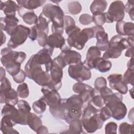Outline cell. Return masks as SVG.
Wrapping results in <instances>:
<instances>
[{
    "label": "cell",
    "instance_id": "obj_47",
    "mask_svg": "<svg viewBox=\"0 0 134 134\" xmlns=\"http://www.w3.org/2000/svg\"><path fill=\"white\" fill-rule=\"evenodd\" d=\"M117 125L116 122L111 121L108 122L105 127V133H117Z\"/></svg>",
    "mask_w": 134,
    "mask_h": 134
},
{
    "label": "cell",
    "instance_id": "obj_58",
    "mask_svg": "<svg viewBox=\"0 0 134 134\" xmlns=\"http://www.w3.org/2000/svg\"><path fill=\"white\" fill-rule=\"evenodd\" d=\"M1 35H2V40H1V45H2L6 41V36L5 34L3 33V30H1Z\"/></svg>",
    "mask_w": 134,
    "mask_h": 134
},
{
    "label": "cell",
    "instance_id": "obj_27",
    "mask_svg": "<svg viewBox=\"0 0 134 134\" xmlns=\"http://www.w3.org/2000/svg\"><path fill=\"white\" fill-rule=\"evenodd\" d=\"M2 116H7L9 117L16 124H19V113L18 109H16L15 106L9 104H5L1 111Z\"/></svg>",
    "mask_w": 134,
    "mask_h": 134
},
{
    "label": "cell",
    "instance_id": "obj_18",
    "mask_svg": "<svg viewBox=\"0 0 134 134\" xmlns=\"http://www.w3.org/2000/svg\"><path fill=\"white\" fill-rule=\"evenodd\" d=\"M18 22L19 19L15 16H6L5 17H1V29L5 31L8 35L11 36L18 26Z\"/></svg>",
    "mask_w": 134,
    "mask_h": 134
},
{
    "label": "cell",
    "instance_id": "obj_43",
    "mask_svg": "<svg viewBox=\"0 0 134 134\" xmlns=\"http://www.w3.org/2000/svg\"><path fill=\"white\" fill-rule=\"evenodd\" d=\"M99 115L100 118L104 122L111 117V111L107 106H105L100 108Z\"/></svg>",
    "mask_w": 134,
    "mask_h": 134
},
{
    "label": "cell",
    "instance_id": "obj_44",
    "mask_svg": "<svg viewBox=\"0 0 134 134\" xmlns=\"http://www.w3.org/2000/svg\"><path fill=\"white\" fill-rule=\"evenodd\" d=\"M18 109L23 113L29 114L31 111V107L29 103L24 100H19L17 103Z\"/></svg>",
    "mask_w": 134,
    "mask_h": 134
},
{
    "label": "cell",
    "instance_id": "obj_31",
    "mask_svg": "<svg viewBox=\"0 0 134 134\" xmlns=\"http://www.w3.org/2000/svg\"><path fill=\"white\" fill-rule=\"evenodd\" d=\"M50 22L51 21L41 13L38 16V21L35 25V26L37 30L45 32L48 34L49 32L48 25Z\"/></svg>",
    "mask_w": 134,
    "mask_h": 134
},
{
    "label": "cell",
    "instance_id": "obj_39",
    "mask_svg": "<svg viewBox=\"0 0 134 134\" xmlns=\"http://www.w3.org/2000/svg\"><path fill=\"white\" fill-rule=\"evenodd\" d=\"M96 90V89H95ZM91 102L96 108H100L105 105L104 100L103 98L100 95L98 91L96 90L95 93L92 97Z\"/></svg>",
    "mask_w": 134,
    "mask_h": 134
},
{
    "label": "cell",
    "instance_id": "obj_7",
    "mask_svg": "<svg viewBox=\"0 0 134 134\" xmlns=\"http://www.w3.org/2000/svg\"><path fill=\"white\" fill-rule=\"evenodd\" d=\"M30 28L23 25H18L17 28L10 36L7 43V47L14 49L23 44L29 37Z\"/></svg>",
    "mask_w": 134,
    "mask_h": 134
},
{
    "label": "cell",
    "instance_id": "obj_37",
    "mask_svg": "<svg viewBox=\"0 0 134 134\" xmlns=\"http://www.w3.org/2000/svg\"><path fill=\"white\" fill-rule=\"evenodd\" d=\"M17 93L19 97L22 98H27L29 94V91L27 83H22L20 84L17 87Z\"/></svg>",
    "mask_w": 134,
    "mask_h": 134
},
{
    "label": "cell",
    "instance_id": "obj_15",
    "mask_svg": "<svg viewBox=\"0 0 134 134\" xmlns=\"http://www.w3.org/2000/svg\"><path fill=\"white\" fill-rule=\"evenodd\" d=\"M109 86L111 88L117 91L121 94H126L128 92L127 84L122 79V75L120 74H111L107 77Z\"/></svg>",
    "mask_w": 134,
    "mask_h": 134
},
{
    "label": "cell",
    "instance_id": "obj_40",
    "mask_svg": "<svg viewBox=\"0 0 134 134\" xmlns=\"http://www.w3.org/2000/svg\"><path fill=\"white\" fill-rule=\"evenodd\" d=\"M134 70L132 69L128 68L122 76V79L125 83L127 84H130L132 86L134 85Z\"/></svg>",
    "mask_w": 134,
    "mask_h": 134
},
{
    "label": "cell",
    "instance_id": "obj_2",
    "mask_svg": "<svg viewBox=\"0 0 134 134\" xmlns=\"http://www.w3.org/2000/svg\"><path fill=\"white\" fill-rule=\"evenodd\" d=\"M25 71L28 78L34 81L42 87L47 86L51 81L49 72L42 69V65L37 61L35 54L32 55L26 63Z\"/></svg>",
    "mask_w": 134,
    "mask_h": 134
},
{
    "label": "cell",
    "instance_id": "obj_28",
    "mask_svg": "<svg viewBox=\"0 0 134 134\" xmlns=\"http://www.w3.org/2000/svg\"><path fill=\"white\" fill-rule=\"evenodd\" d=\"M18 5L26 9L33 10L45 3L44 0H20L17 1Z\"/></svg>",
    "mask_w": 134,
    "mask_h": 134
},
{
    "label": "cell",
    "instance_id": "obj_25",
    "mask_svg": "<svg viewBox=\"0 0 134 134\" xmlns=\"http://www.w3.org/2000/svg\"><path fill=\"white\" fill-rule=\"evenodd\" d=\"M18 13L23 18V21L28 25H36L38 21V17L35 13L34 10H27L20 6V8L18 11Z\"/></svg>",
    "mask_w": 134,
    "mask_h": 134
},
{
    "label": "cell",
    "instance_id": "obj_57",
    "mask_svg": "<svg viewBox=\"0 0 134 134\" xmlns=\"http://www.w3.org/2000/svg\"><path fill=\"white\" fill-rule=\"evenodd\" d=\"M5 77V69L1 66V75H0V80L3 79Z\"/></svg>",
    "mask_w": 134,
    "mask_h": 134
},
{
    "label": "cell",
    "instance_id": "obj_56",
    "mask_svg": "<svg viewBox=\"0 0 134 134\" xmlns=\"http://www.w3.org/2000/svg\"><path fill=\"white\" fill-rule=\"evenodd\" d=\"M133 58H131L130 60L128 61L127 63V68L129 69H133L134 65H133Z\"/></svg>",
    "mask_w": 134,
    "mask_h": 134
},
{
    "label": "cell",
    "instance_id": "obj_26",
    "mask_svg": "<svg viewBox=\"0 0 134 134\" xmlns=\"http://www.w3.org/2000/svg\"><path fill=\"white\" fill-rule=\"evenodd\" d=\"M16 125L15 122L8 116H3L1 123V130L4 134L19 133V132L13 128Z\"/></svg>",
    "mask_w": 134,
    "mask_h": 134
},
{
    "label": "cell",
    "instance_id": "obj_41",
    "mask_svg": "<svg viewBox=\"0 0 134 134\" xmlns=\"http://www.w3.org/2000/svg\"><path fill=\"white\" fill-rule=\"evenodd\" d=\"M133 130V124H129L127 122H122L119 126L118 133L119 134L132 133Z\"/></svg>",
    "mask_w": 134,
    "mask_h": 134
},
{
    "label": "cell",
    "instance_id": "obj_35",
    "mask_svg": "<svg viewBox=\"0 0 134 134\" xmlns=\"http://www.w3.org/2000/svg\"><path fill=\"white\" fill-rule=\"evenodd\" d=\"M93 22L96 26H102L106 23V13L96 12L93 14L92 16Z\"/></svg>",
    "mask_w": 134,
    "mask_h": 134
},
{
    "label": "cell",
    "instance_id": "obj_22",
    "mask_svg": "<svg viewBox=\"0 0 134 134\" xmlns=\"http://www.w3.org/2000/svg\"><path fill=\"white\" fill-rule=\"evenodd\" d=\"M95 38L96 39V47L102 51H106L109 47V40L107 34L105 31L104 28L97 31Z\"/></svg>",
    "mask_w": 134,
    "mask_h": 134
},
{
    "label": "cell",
    "instance_id": "obj_32",
    "mask_svg": "<svg viewBox=\"0 0 134 134\" xmlns=\"http://www.w3.org/2000/svg\"><path fill=\"white\" fill-rule=\"evenodd\" d=\"M107 2L103 0H95L90 5V10L92 14L96 12L103 13L106 9Z\"/></svg>",
    "mask_w": 134,
    "mask_h": 134
},
{
    "label": "cell",
    "instance_id": "obj_4",
    "mask_svg": "<svg viewBox=\"0 0 134 134\" xmlns=\"http://www.w3.org/2000/svg\"><path fill=\"white\" fill-rule=\"evenodd\" d=\"M84 102L78 94H73L68 98H65V121L69 124L75 119H81Z\"/></svg>",
    "mask_w": 134,
    "mask_h": 134
},
{
    "label": "cell",
    "instance_id": "obj_19",
    "mask_svg": "<svg viewBox=\"0 0 134 134\" xmlns=\"http://www.w3.org/2000/svg\"><path fill=\"white\" fill-rule=\"evenodd\" d=\"M101 57V51L96 47L92 46L88 49L84 64L90 69H95L98 60Z\"/></svg>",
    "mask_w": 134,
    "mask_h": 134
},
{
    "label": "cell",
    "instance_id": "obj_16",
    "mask_svg": "<svg viewBox=\"0 0 134 134\" xmlns=\"http://www.w3.org/2000/svg\"><path fill=\"white\" fill-rule=\"evenodd\" d=\"M122 51L119 43V38L117 37H113L109 41V47L105 51L102 58L105 59H116L121 55Z\"/></svg>",
    "mask_w": 134,
    "mask_h": 134
},
{
    "label": "cell",
    "instance_id": "obj_3",
    "mask_svg": "<svg viewBox=\"0 0 134 134\" xmlns=\"http://www.w3.org/2000/svg\"><path fill=\"white\" fill-rule=\"evenodd\" d=\"M42 14L52 23L51 30L52 33L62 35L64 32V13L58 5L47 4L42 8Z\"/></svg>",
    "mask_w": 134,
    "mask_h": 134
},
{
    "label": "cell",
    "instance_id": "obj_13",
    "mask_svg": "<svg viewBox=\"0 0 134 134\" xmlns=\"http://www.w3.org/2000/svg\"><path fill=\"white\" fill-rule=\"evenodd\" d=\"M41 91L43 94L41 98L49 106V108H55L61 103L62 98L58 91L51 90L45 86L42 87Z\"/></svg>",
    "mask_w": 134,
    "mask_h": 134
},
{
    "label": "cell",
    "instance_id": "obj_51",
    "mask_svg": "<svg viewBox=\"0 0 134 134\" xmlns=\"http://www.w3.org/2000/svg\"><path fill=\"white\" fill-rule=\"evenodd\" d=\"M98 92L100 95L103 98L104 100L105 98H106L107 97H108V96L113 93V91L110 88H108L107 86L100 90L98 91Z\"/></svg>",
    "mask_w": 134,
    "mask_h": 134
},
{
    "label": "cell",
    "instance_id": "obj_9",
    "mask_svg": "<svg viewBox=\"0 0 134 134\" xmlns=\"http://www.w3.org/2000/svg\"><path fill=\"white\" fill-rule=\"evenodd\" d=\"M83 130L86 133H93L102 128L104 121L99 117V113L90 116L81 118Z\"/></svg>",
    "mask_w": 134,
    "mask_h": 134
},
{
    "label": "cell",
    "instance_id": "obj_21",
    "mask_svg": "<svg viewBox=\"0 0 134 134\" xmlns=\"http://www.w3.org/2000/svg\"><path fill=\"white\" fill-rule=\"evenodd\" d=\"M1 103H5L15 106L17 104L18 100V95L17 91L13 88H10L4 92H0Z\"/></svg>",
    "mask_w": 134,
    "mask_h": 134
},
{
    "label": "cell",
    "instance_id": "obj_8",
    "mask_svg": "<svg viewBox=\"0 0 134 134\" xmlns=\"http://www.w3.org/2000/svg\"><path fill=\"white\" fill-rule=\"evenodd\" d=\"M125 4L121 1H115L112 2L106 12V23H113L114 21L123 20L125 17Z\"/></svg>",
    "mask_w": 134,
    "mask_h": 134
},
{
    "label": "cell",
    "instance_id": "obj_55",
    "mask_svg": "<svg viewBox=\"0 0 134 134\" xmlns=\"http://www.w3.org/2000/svg\"><path fill=\"white\" fill-rule=\"evenodd\" d=\"M128 119L132 122H133V108H132L131 109L129 112Z\"/></svg>",
    "mask_w": 134,
    "mask_h": 134
},
{
    "label": "cell",
    "instance_id": "obj_38",
    "mask_svg": "<svg viewBox=\"0 0 134 134\" xmlns=\"http://www.w3.org/2000/svg\"><path fill=\"white\" fill-rule=\"evenodd\" d=\"M68 10L72 15H77L82 10V6L77 1H73L68 4Z\"/></svg>",
    "mask_w": 134,
    "mask_h": 134
},
{
    "label": "cell",
    "instance_id": "obj_20",
    "mask_svg": "<svg viewBox=\"0 0 134 134\" xmlns=\"http://www.w3.org/2000/svg\"><path fill=\"white\" fill-rule=\"evenodd\" d=\"M134 24L132 22H125L124 20L116 22V30L120 36L133 37Z\"/></svg>",
    "mask_w": 134,
    "mask_h": 134
},
{
    "label": "cell",
    "instance_id": "obj_45",
    "mask_svg": "<svg viewBox=\"0 0 134 134\" xmlns=\"http://www.w3.org/2000/svg\"><path fill=\"white\" fill-rule=\"evenodd\" d=\"M107 86L106 80L102 76L98 77L96 79L94 82V88L97 91Z\"/></svg>",
    "mask_w": 134,
    "mask_h": 134
},
{
    "label": "cell",
    "instance_id": "obj_52",
    "mask_svg": "<svg viewBox=\"0 0 134 134\" xmlns=\"http://www.w3.org/2000/svg\"><path fill=\"white\" fill-rule=\"evenodd\" d=\"M37 30L35 25L32 26L30 28V32L28 37L31 41H34L37 39Z\"/></svg>",
    "mask_w": 134,
    "mask_h": 134
},
{
    "label": "cell",
    "instance_id": "obj_48",
    "mask_svg": "<svg viewBox=\"0 0 134 134\" xmlns=\"http://www.w3.org/2000/svg\"><path fill=\"white\" fill-rule=\"evenodd\" d=\"M27 75L26 72L23 70L20 69L19 72L17 73L16 75L13 76L12 77L16 83L20 84L23 83Z\"/></svg>",
    "mask_w": 134,
    "mask_h": 134
},
{
    "label": "cell",
    "instance_id": "obj_24",
    "mask_svg": "<svg viewBox=\"0 0 134 134\" xmlns=\"http://www.w3.org/2000/svg\"><path fill=\"white\" fill-rule=\"evenodd\" d=\"M20 6L13 1L8 0L5 2L1 1L0 9L3 11L6 16H16V12L18 11Z\"/></svg>",
    "mask_w": 134,
    "mask_h": 134
},
{
    "label": "cell",
    "instance_id": "obj_23",
    "mask_svg": "<svg viewBox=\"0 0 134 134\" xmlns=\"http://www.w3.org/2000/svg\"><path fill=\"white\" fill-rule=\"evenodd\" d=\"M52 48H59L61 50L65 46V39L62 35L52 33L48 37L47 44Z\"/></svg>",
    "mask_w": 134,
    "mask_h": 134
},
{
    "label": "cell",
    "instance_id": "obj_33",
    "mask_svg": "<svg viewBox=\"0 0 134 134\" xmlns=\"http://www.w3.org/2000/svg\"><path fill=\"white\" fill-rule=\"evenodd\" d=\"M111 66L112 63L111 61L100 57L98 60L95 69L99 71L100 72L105 73L109 71L111 68Z\"/></svg>",
    "mask_w": 134,
    "mask_h": 134
},
{
    "label": "cell",
    "instance_id": "obj_53",
    "mask_svg": "<svg viewBox=\"0 0 134 134\" xmlns=\"http://www.w3.org/2000/svg\"><path fill=\"white\" fill-rule=\"evenodd\" d=\"M36 133H39V134L48 133V128L42 125L38 129V130L36 131Z\"/></svg>",
    "mask_w": 134,
    "mask_h": 134
},
{
    "label": "cell",
    "instance_id": "obj_6",
    "mask_svg": "<svg viewBox=\"0 0 134 134\" xmlns=\"http://www.w3.org/2000/svg\"><path fill=\"white\" fill-rule=\"evenodd\" d=\"M67 42L70 48L74 47L77 50H82L85 47V43L90 39L87 34L83 29L76 26L68 35Z\"/></svg>",
    "mask_w": 134,
    "mask_h": 134
},
{
    "label": "cell",
    "instance_id": "obj_30",
    "mask_svg": "<svg viewBox=\"0 0 134 134\" xmlns=\"http://www.w3.org/2000/svg\"><path fill=\"white\" fill-rule=\"evenodd\" d=\"M64 133H84L82 122L80 119H75L72 120L69 124V129Z\"/></svg>",
    "mask_w": 134,
    "mask_h": 134
},
{
    "label": "cell",
    "instance_id": "obj_14",
    "mask_svg": "<svg viewBox=\"0 0 134 134\" xmlns=\"http://www.w3.org/2000/svg\"><path fill=\"white\" fill-rule=\"evenodd\" d=\"M105 105L110 109L111 117L116 120H120L124 119L127 114V107L121 100L108 102Z\"/></svg>",
    "mask_w": 134,
    "mask_h": 134
},
{
    "label": "cell",
    "instance_id": "obj_12",
    "mask_svg": "<svg viewBox=\"0 0 134 134\" xmlns=\"http://www.w3.org/2000/svg\"><path fill=\"white\" fill-rule=\"evenodd\" d=\"M54 49L46 45L42 49L40 50L36 54L37 61L41 65H44V70L49 72L52 66L53 60L51 58Z\"/></svg>",
    "mask_w": 134,
    "mask_h": 134
},
{
    "label": "cell",
    "instance_id": "obj_10",
    "mask_svg": "<svg viewBox=\"0 0 134 134\" xmlns=\"http://www.w3.org/2000/svg\"><path fill=\"white\" fill-rule=\"evenodd\" d=\"M51 81L45 87L53 91H59L62 86L63 69L53 61L52 66L50 70Z\"/></svg>",
    "mask_w": 134,
    "mask_h": 134
},
{
    "label": "cell",
    "instance_id": "obj_34",
    "mask_svg": "<svg viewBox=\"0 0 134 134\" xmlns=\"http://www.w3.org/2000/svg\"><path fill=\"white\" fill-rule=\"evenodd\" d=\"M47 107V104L46 102L41 98L34 102L32 105V108L34 112L37 114H43L46 109Z\"/></svg>",
    "mask_w": 134,
    "mask_h": 134
},
{
    "label": "cell",
    "instance_id": "obj_46",
    "mask_svg": "<svg viewBox=\"0 0 134 134\" xmlns=\"http://www.w3.org/2000/svg\"><path fill=\"white\" fill-rule=\"evenodd\" d=\"M127 13L132 20L134 18V1H128L125 5V12Z\"/></svg>",
    "mask_w": 134,
    "mask_h": 134
},
{
    "label": "cell",
    "instance_id": "obj_59",
    "mask_svg": "<svg viewBox=\"0 0 134 134\" xmlns=\"http://www.w3.org/2000/svg\"><path fill=\"white\" fill-rule=\"evenodd\" d=\"M133 88H132L131 90H129V93L130 94V95H131L132 98H133Z\"/></svg>",
    "mask_w": 134,
    "mask_h": 134
},
{
    "label": "cell",
    "instance_id": "obj_11",
    "mask_svg": "<svg viewBox=\"0 0 134 134\" xmlns=\"http://www.w3.org/2000/svg\"><path fill=\"white\" fill-rule=\"evenodd\" d=\"M72 90L81 97L84 103L90 102L96 92L95 88L83 82L75 83L73 85Z\"/></svg>",
    "mask_w": 134,
    "mask_h": 134
},
{
    "label": "cell",
    "instance_id": "obj_50",
    "mask_svg": "<svg viewBox=\"0 0 134 134\" xmlns=\"http://www.w3.org/2000/svg\"><path fill=\"white\" fill-rule=\"evenodd\" d=\"M0 92H4L12 88L11 83L9 80L6 77L3 79L0 80Z\"/></svg>",
    "mask_w": 134,
    "mask_h": 134
},
{
    "label": "cell",
    "instance_id": "obj_17",
    "mask_svg": "<svg viewBox=\"0 0 134 134\" xmlns=\"http://www.w3.org/2000/svg\"><path fill=\"white\" fill-rule=\"evenodd\" d=\"M59 55L62 58L66 65L76 64L82 61L81 54L76 51L71 50L66 46L61 50Z\"/></svg>",
    "mask_w": 134,
    "mask_h": 134
},
{
    "label": "cell",
    "instance_id": "obj_49",
    "mask_svg": "<svg viewBox=\"0 0 134 134\" xmlns=\"http://www.w3.org/2000/svg\"><path fill=\"white\" fill-rule=\"evenodd\" d=\"M79 21L83 25H89L93 22L92 16L88 14H83L80 16Z\"/></svg>",
    "mask_w": 134,
    "mask_h": 134
},
{
    "label": "cell",
    "instance_id": "obj_42",
    "mask_svg": "<svg viewBox=\"0 0 134 134\" xmlns=\"http://www.w3.org/2000/svg\"><path fill=\"white\" fill-rule=\"evenodd\" d=\"M36 40L40 46L44 47L47 44L48 34L45 32L37 30V37Z\"/></svg>",
    "mask_w": 134,
    "mask_h": 134
},
{
    "label": "cell",
    "instance_id": "obj_36",
    "mask_svg": "<svg viewBox=\"0 0 134 134\" xmlns=\"http://www.w3.org/2000/svg\"><path fill=\"white\" fill-rule=\"evenodd\" d=\"M64 24L65 33L68 35L72 30H73L75 27V22L74 19L69 15L64 16Z\"/></svg>",
    "mask_w": 134,
    "mask_h": 134
},
{
    "label": "cell",
    "instance_id": "obj_5",
    "mask_svg": "<svg viewBox=\"0 0 134 134\" xmlns=\"http://www.w3.org/2000/svg\"><path fill=\"white\" fill-rule=\"evenodd\" d=\"M91 69L81 61L76 64H70L68 68V74L72 79L77 82H83L89 80L91 78Z\"/></svg>",
    "mask_w": 134,
    "mask_h": 134
},
{
    "label": "cell",
    "instance_id": "obj_1",
    "mask_svg": "<svg viewBox=\"0 0 134 134\" xmlns=\"http://www.w3.org/2000/svg\"><path fill=\"white\" fill-rule=\"evenodd\" d=\"M1 61L7 72L13 77L20 70V66L26 58L23 51H15L8 47L1 50Z\"/></svg>",
    "mask_w": 134,
    "mask_h": 134
},
{
    "label": "cell",
    "instance_id": "obj_29",
    "mask_svg": "<svg viewBox=\"0 0 134 134\" xmlns=\"http://www.w3.org/2000/svg\"><path fill=\"white\" fill-rule=\"evenodd\" d=\"M27 125L36 132L38 129L42 125V122L40 117L36 114L30 112L27 116Z\"/></svg>",
    "mask_w": 134,
    "mask_h": 134
},
{
    "label": "cell",
    "instance_id": "obj_54",
    "mask_svg": "<svg viewBox=\"0 0 134 134\" xmlns=\"http://www.w3.org/2000/svg\"><path fill=\"white\" fill-rule=\"evenodd\" d=\"M133 47L127 49V50L125 53V56L128 58H133Z\"/></svg>",
    "mask_w": 134,
    "mask_h": 134
}]
</instances>
